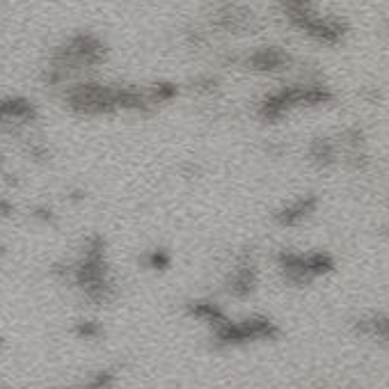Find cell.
I'll return each instance as SVG.
<instances>
[{
    "instance_id": "cell-4",
    "label": "cell",
    "mask_w": 389,
    "mask_h": 389,
    "mask_svg": "<svg viewBox=\"0 0 389 389\" xmlns=\"http://www.w3.org/2000/svg\"><path fill=\"white\" fill-rule=\"evenodd\" d=\"M32 117V105L23 99L0 101V119H28Z\"/></svg>"
},
{
    "instance_id": "cell-1",
    "label": "cell",
    "mask_w": 389,
    "mask_h": 389,
    "mask_svg": "<svg viewBox=\"0 0 389 389\" xmlns=\"http://www.w3.org/2000/svg\"><path fill=\"white\" fill-rule=\"evenodd\" d=\"M69 103L80 112H103L119 108V90L103 85H78L69 92Z\"/></svg>"
},
{
    "instance_id": "cell-8",
    "label": "cell",
    "mask_w": 389,
    "mask_h": 389,
    "mask_svg": "<svg viewBox=\"0 0 389 389\" xmlns=\"http://www.w3.org/2000/svg\"><path fill=\"white\" fill-rule=\"evenodd\" d=\"M87 389H90V387H87Z\"/></svg>"
},
{
    "instance_id": "cell-5",
    "label": "cell",
    "mask_w": 389,
    "mask_h": 389,
    "mask_svg": "<svg viewBox=\"0 0 389 389\" xmlns=\"http://www.w3.org/2000/svg\"><path fill=\"white\" fill-rule=\"evenodd\" d=\"M254 271L250 266H243V268H238L236 273H234V277H231V291L236 293V296H247V293L252 291L254 288Z\"/></svg>"
},
{
    "instance_id": "cell-2",
    "label": "cell",
    "mask_w": 389,
    "mask_h": 389,
    "mask_svg": "<svg viewBox=\"0 0 389 389\" xmlns=\"http://www.w3.org/2000/svg\"><path fill=\"white\" fill-rule=\"evenodd\" d=\"M316 211V199L314 197H300L296 202L286 204L284 209L277 213V220L281 225H298L303 223L312 216V213Z\"/></svg>"
},
{
    "instance_id": "cell-7",
    "label": "cell",
    "mask_w": 389,
    "mask_h": 389,
    "mask_svg": "<svg viewBox=\"0 0 389 389\" xmlns=\"http://www.w3.org/2000/svg\"><path fill=\"white\" fill-rule=\"evenodd\" d=\"M78 334H80V337H97L99 325L97 323H80L78 325Z\"/></svg>"
},
{
    "instance_id": "cell-3",
    "label": "cell",
    "mask_w": 389,
    "mask_h": 389,
    "mask_svg": "<svg viewBox=\"0 0 389 389\" xmlns=\"http://www.w3.org/2000/svg\"><path fill=\"white\" fill-rule=\"evenodd\" d=\"M286 62L284 53L277 51V49H264L259 53L252 55V66L254 69H261V71H275V69H281Z\"/></svg>"
},
{
    "instance_id": "cell-6",
    "label": "cell",
    "mask_w": 389,
    "mask_h": 389,
    "mask_svg": "<svg viewBox=\"0 0 389 389\" xmlns=\"http://www.w3.org/2000/svg\"><path fill=\"white\" fill-rule=\"evenodd\" d=\"M147 266L153 268V271H163V268L170 266V254L165 250H153L149 257H147Z\"/></svg>"
}]
</instances>
